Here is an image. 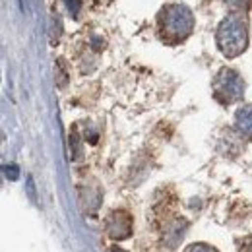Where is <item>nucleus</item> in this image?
Masks as SVG:
<instances>
[{
	"mask_svg": "<svg viewBox=\"0 0 252 252\" xmlns=\"http://www.w3.org/2000/svg\"><path fill=\"white\" fill-rule=\"evenodd\" d=\"M159 26H161V33L167 35L169 39H177V41L185 39L192 32V14L185 6L173 4L161 12Z\"/></svg>",
	"mask_w": 252,
	"mask_h": 252,
	"instance_id": "nucleus-1",
	"label": "nucleus"
},
{
	"mask_svg": "<svg viewBox=\"0 0 252 252\" xmlns=\"http://www.w3.org/2000/svg\"><path fill=\"white\" fill-rule=\"evenodd\" d=\"M218 41L227 57H237L239 53H243L247 47V26L243 24V20L235 16L225 18L218 33Z\"/></svg>",
	"mask_w": 252,
	"mask_h": 252,
	"instance_id": "nucleus-2",
	"label": "nucleus"
},
{
	"mask_svg": "<svg viewBox=\"0 0 252 252\" xmlns=\"http://www.w3.org/2000/svg\"><path fill=\"white\" fill-rule=\"evenodd\" d=\"M225 94V101L237 99L243 92V82L235 72H223L218 80V94Z\"/></svg>",
	"mask_w": 252,
	"mask_h": 252,
	"instance_id": "nucleus-3",
	"label": "nucleus"
},
{
	"mask_svg": "<svg viewBox=\"0 0 252 252\" xmlns=\"http://www.w3.org/2000/svg\"><path fill=\"white\" fill-rule=\"evenodd\" d=\"M239 126L243 132L252 136V107H247L243 111H239Z\"/></svg>",
	"mask_w": 252,
	"mask_h": 252,
	"instance_id": "nucleus-4",
	"label": "nucleus"
},
{
	"mask_svg": "<svg viewBox=\"0 0 252 252\" xmlns=\"http://www.w3.org/2000/svg\"><path fill=\"white\" fill-rule=\"evenodd\" d=\"M187 252H216V251L210 249V247H204V245H194V247H190Z\"/></svg>",
	"mask_w": 252,
	"mask_h": 252,
	"instance_id": "nucleus-5",
	"label": "nucleus"
}]
</instances>
